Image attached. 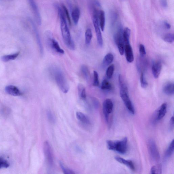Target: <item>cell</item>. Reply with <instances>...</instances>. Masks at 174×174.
Instances as JSON below:
<instances>
[{
  "instance_id": "1",
  "label": "cell",
  "mask_w": 174,
  "mask_h": 174,
  "mask_svg": "<svg viewBox=\"0 0 174 174\" xmlns=\"http://www.w3.org/2000/svg\"><path fill=\"white\" fill-rule=\"evenodd\" d=\"M57 9L60 21V28L63 41L65 45L69 49L72 50H74L75 44L72 39L64 12L62 9L58 6L57 7Z\"/></svg>"
},
{
  "instance_id": "2",
  "label": "cell",
  "mask_w": 174,
  "mask_h": 174,
  "mask_svg": "<svg viewBox=\"0 0 174 174\" xmlns=\"http://www.w3.org/2000/svg\"><path fill=\"white\" fill-rule=\"evenodd\" d=\"M118 82L120 96L129 112L134 115L135 110L129 97L128 88L121 74L118 76Z\"/></svg>"
},
{
  "instance_id": "3",
  "label": "cell",
  "mask_w": 174,
  "mask_h": 174,
  "mask_svg": "<svg viewBox=\"0 0 174 174\" xmlns=\"http://www.w3.org/2000/svg\"><path fill=\"white\" fill-rule=\"evenodd\" d=\"M106 145L109 150L125 154L128 151V138L125 137L121 140H107Z\"/></svg>"
},
{
  "instance_id": "4",
  "label": "cell",
  "mask_w": 174,
  "mask_h": 174,
  "mask_svg": "<svg viewBox=\"0 0 174 174\" xmlns=\"http://www.w3.org/2000/svg\"><path fill=\"white\" fill-rule=\"evenodd\" d=\"M54 72L55 79L60 89L63 93H68L69 89V85L64 75L58 69H55Z\"/></svg>"
},
{
  "instance_id": "5",
  "label": "cell",
  "mask_w": 174,
  "mask_h": 174,
  "mask_svg": "<svg viewBox=\"0 0 174 174\" xmlns=\"http://www.w3.org/2000/svg\"><path fill=\"white\" fill-rule=\"evenodd\" d=\"M99 12L93 13V21L96 35L98 44L101 47L103 45V40L98 19Z\"/></svg>"
},
{
  "instance_id": "6",
  "label": "cell",
  "mask_w": 174,
  "mask_h": 174,
  "mask_svg": "<svg viewBox=\"0 0 174 174\" xmlns=\"http://www.w3.org/2000/svg\"><path fill=\"white\" fill-rule=\"evenodd\" d=\"M46 34L47 43L50 48L56 53L64 54L65 53L64 50L60 47L57 41L52 37L51 33L47 32Z\"/></svg>"
},
{
  "instance_id": "7",
  "label": "cell",
  "mask_w": 174,
  "mask_h": 174,
  "mask_svg": "<svg viewBox=\"0 0 174 174\" xmlns=\"http://www.w3.org/2000/svg\"><path fill=\"white\" fill-rule=\"evenodd\" d=\"M114 104L112 100L107 99L104 100L103 104V110L106 121L108 124L110 121V114L113 111Z\"/></svg>"
},
{
  "instance_id": "8",
  "label": "cell",
  "mask_w": 174,
  "mask_h": 174,
  "mask_svg": "<svg viewBox=\"0 0 174 174\" xmlns=\"http://www.w3.org/2000/svg\"><path fill=\"white\" fill-rule=\"evenodd\" d=\"M149 151L152 158L155 161H159L160 159V154L155 141L150 140L148 141Z\"/></svg>"
},
{
  "instance_id": "9",
  "label": "cell",
  "mask_w": 174,
  "mask_h": 174,
  "mask_svg": "<svg viewBox=\"0 0 174 174\" xmlns=\"http://www.w3.org/2000/svg\"><path fill=\"white\" fill-rule=\"evenodd\" d=\"M43 150L44 156L47 163L50 166H52L53 164L52 154L51 147L48 141H45L44 142Z\"/></svg>"
},
{
  "instance_id": "10",
  "label": "cell",
  "mask_w": 174,
  "mask_h": 174,
  "mask_svg": "<svg viewBox=\"0 0 174 174\" xmlns=\"http://www.w3.org/2000/svg\"><path fill=\"white\" fill-rule=\"evenodd\" d=\"M114 39L120 54L122 56L123 55L124 53L125 45L123 42L122 33L121 32H117L115 34Z\"/></svg>"
},
{
  "instance_id": "11",
  "label": "cell",
  "mask_w": 174,
  "mask_h": 174,
  "mask_svg": "<svg viewBox=\"0 0 174 174\" xmlns=\"http://www.w3.org/2000/svg\"><path fill=\"white\" fill-rule=\"evenodd\" d=\"M28 1L29 2L32 10L33 12L37 24L39 25H41L42 24V19H41L39 10L36 3L35 1V0H28Z\"/></svg>"
},
{
  "instance_id": "12",
  "label": "cell",
  "mask_w": 174,
  "mask_h": 174,
  "mask_svg": "<svg viewBox=\"0 0 174 174\" xmlns=\"http://www.w3.org/2000/svg\"><path fill=\"white\" fill-rule=\"evenodd\" d=\"M124 52L126 61L129 63L134 61V56L133 51L130 44L125 45Z\"/></svg>"
},
{
  "instance_id": "13",
  "label": "cell",
  "mask_w": 174,
  "mask_h": 174,
  "mask_svg": "<svg viewBox=\"0 0 174 174\" xmlns=\"http://www.w3.org/2000/svg\"><path fill=\"white\" fill-rule=\"evenodd\" d=\"M162 68V63L160 61L154 62L153 65L152 70L155 78H157L160 75Z\"/></svg>"
},
{
  "instance_id": "14",
  "label": "cell",
  "mask_w": 174,
  "mask_h": 174,
  "mask_svg": "<svg viewBox=\"0 0 174 174\" xmlns=\"http://www.w3.org/2000/svg\"><path fill=\"white\" fill-rule=\"evenodd\" d=\"M5 91L7 94L13 96H20L21 95V93L19 89L14 85H8L5 87Z\"/></svg>"
},
{
  "instance_id": "15",
  "label": "cell",
  "mask_w": 174,
  "mask_h": 174,
  "mask_svg": "<svg viewBox=\"0 0 174 174\" xmlns=\"http://www.w3.org/2000/svg\"><path fill=\"white\" fill-rule=\"evenodd\" d=\"M115 159L119 163L126 165L133 171H135V166L134 163L132 160H126L118 156L115 157Z\"/></svg>"
},
{
  "instance_id": "16",
  "label": "cell",
  "mask_w": 174,
  "mask_h": 174,
  "mask_svg": "<svg viewBox=\"0 0 174 174\" xmlns=\"http://www.w3.org/2000/svg\"><path fill=\"white\" fill-rule=\"evenodd\" d=\"M30 22L32 26L34 33L35 34L37 43L39 47L41 54V55H43V48L42 42H41L40 39L39 32L38 31L37 28L35 25L34 23V22L31 20H30Z\"/></svg>"
},
{
  "instance_id": "17",
  "label": "cell",
  "mask_w": 174,
  "mask_h": 174,
  "mask_svg": "<svg viewBox=\"0 0 174 174\" xmlns=\"http://www.w3.org/2000/svg\"><path fill=\"white\" fill-rule=\"evenodd\" d=\"M167 107L166 103H163L160 106L159 109L158 110L157 113L156 117L157 121H160L162 119L165 115L167 112Z\"/></svg>"
},
{
  "instance_id": "18",
  "label": "cell",
  "mask_w": 174,
  "mask_h": 174,
  "mask_svg": "<svg viewBox=\"0 0 174 174\" xmlns=\"http://www.w3.org/2000/svg\"><path fill=\"white\" fill-rule=\"evenodd\" d=\"M163 92L167 95L172 96L174 94V84L169 82L164 85L163 88Z\"/></svg>"
},
{
  "instance_id": "19",
  "label": "cell",
  "mask_w": 174,
  "mask_h": 174,
  "mask_svg": "<svg viewBox=\"0 0 174 174\" xmlns=\"http://www.w3.org/2000/svg\"><path fill=\"white\" fill-rule=\"evenodd\" d=\"M98 19L100 29L103 31L105 28L106 23L105 13L103 10H99L98 15Z\"/></svg>"
},
{
  "instance_id": "20",
  "label": "cell",
  "mask_w": 174,
  "mask_h": 174,
  "mask_svg": "<svg viewBox=\"0 0 174 174\" xmlns=\"http://www.w3.org/2000/svg\"><path fill=\"white\" fill-rule=\"evenodd\" d=\"M80 11L79 9L77 7L75 8L72 11V17L74 24L77 25L79 20Z\"/></svg>"
},
{
  "instance_id": "21",
  "label": "cell",
  "mask_w": 174,
  "mask_h": 174,
  "mask_svg": "<svg viewBox=\"0 0 174 174\" xmlns=\"http://www.w3.org/2000/svg\"><path fill=\"white\" fill-rule=\"evenodd\" d=\"M131 34V30L128 27L125 28L123 31V38L124 45L130 44V38Z\"/></svg>"
},
{
  "instance_id": "22",
  "label": "cell",
  "mask_w": 174,
  "mask_h": 174,
  "mask_svg": "<svg viewBox=\"0 0 174 174\" xmlns=\"http://www.w3.org/2000/svg\"><path fill=\"white\" fill-rule=\"evenodd\" d=\"M76 117L77 119L84 124L89 125L90 124V122L89 119L84 114L80 112L76 113Z\"/></svg>"
},
{
  "instance_id": "23",
  "label": "cell",
  "mask_w": 174,
  "mask_h": 174,
  "mask_svg": "<svg viewBox=\"0 0 174 174\" xmlns=\"http://www.w3.org/2000/svg\"><path fill=\"white\" fill-rule=\"evenodd\" d=\"M78 92L79 97L82 100L86 99V90L83 85L81 84H79L78 86Z\"/></svg>"
},
{
  "instance_id": "24",
  "label": "cell",
  "mask_w": 174,
  "mask_h": 174,
  "mask_svg": "<svg viewBox=\"0 0 174 174\" xmlns=\"http://www.w3.org/2000/svg\"><path fill=\"white\" fill-rule=\"evenodd\" d=\"M114 56L112 54L108 53L106 55L103 60V65L106 66L111 64L114 60Z\"/></svg>"
},
{
  "instance_id": "25",
  "label": "cell",
  "mask_w": 174,
  "mask_h": 174,
  "mask_svg": "<svg viewBox=\"0 0 174 174\" xmlns=\"http://www.w3.org/2000/svg\"><path fill=\"white\" fill-rule=\"evenodd\" d=\"M20 54V52H17L13 54L7 55L2 57V61L4 62H8L11 60H13L16 59Z\"/></svg>"
},
{
  "instance_id": "26",
  "label": "cell",
  "mask_w": 174,
  "mask_h": 174,
  "mask_svg": "<svg viewBox=\"0 0 174 174\" xmlns=\"http://www.w3.org/2000/svg\"><path fill=\"white\" fill-rule=\"evenodd\" d=\"M82 75L87 81H89L90 79V73L87 66L85 65H82L81 68Z\"/></svg>"
},
{
  "instance_id": "27",
  "label": "cell",
  "mask_w": 174,
  "mask_h": 174,
  "mask_svg": "<svg viewBox=\"0 0 174 174\" xmlns=\"http://www.w3.org/2000/svg\"><path fill=\"white\" fill-rule=\"evenodd\" d=\"M93 37L92 31L88 28L85 33V42L87 45H89L90 44Z\"/></svg>"
},
{
  "instance_id": "28",
  "label": "cell",
  "mask_w": 174,
  "mask_h": 174,
  "mask_svg": "<svg viewBox=\"0 0 174 174\" xmlns=\"http://www.w3.org/2000/svg\"><path fill=\"white\" fill-rule=\"evenodd\" d=\"M162 165L161 164H157L152 167L151 169V174H162Z\"/></svg>"
},
{
  "instance_id": "29",
  "label": "cell",
  "mask_w": 174,
  "mask_h": 174,
  "mask_svg": "<svg viewBox=\"0 0 174 174\" xmlns=\"http://www.w3.org/2000/svg\"><path fill=\"white\" fill-rule=\"evenodd\" d=\"M101 88L103 90H111L112 89V86L108 80L106 79H104L102 82Z\"/></svg>"
},
{
  "instance_id": "30",
  "label": "cell",
  "mask_w": 174,
  "mask_h": 174,
  "mask_svg": "<svg viewBox=\"0 0 174 174\" xmlns=\"http://www.w3.org/2000/svg\"><path fill=\"white\" fill-rule=\"evenodd\" d=\"M174 140L169 144L168 148L166 151L165 156L167 157H169L171 156L174 152Z\"/></svg>"
},
{
  "instance_id": "31",
  "label": "cell",
  "mask_w": 174,
  "mask_h": 174,
  "mask_svg": "<svg viewBox=\"0 0 174 174\" xmlns=\"http://www.w3.org/2000/svg\"><path fill=\"white\" fill-rule=\"evenodd\" d=\"M60 165L63 172L65 174H74L75 173L73 171L66 167L62 162H60Z\"/></svg>"
},
{
  "instance_id": "32",
  "label": "cell",
  "mask_w": 174,
  "mask_h": 174,
  "mask_svg": "<svg viewBox=\"0 0 174 174\" xmlns=\"http://www.w3.org/2000/svg\"><path fill=\"white\" fill-rule=\"evenodd\" d=\"M163 39L165 42L172 43L174 41V34L171 33H168L164 37Z\"/></svg>"
},
{
  "instance_id": "33",
  "label": "cell",
  "mask_w": 174,
  "mask_h": 174,
  "mask_svg": "<svg viewBox=\"0 0 174 174\" xmlns=\"http://www.w3.org/2000/svg\"><path fill=\"white\" fill-rule=\"evenodd\" d=\"M115 70V66L113 64L110 65L107 68L106 71L107 77L109 79L111 78L114 74Z\"/></svg>"
},
{
  "instance_id": "34",
  "label": "cell",
  "mask_w": 174,
  "mask_h": 174,
  "mask_svg": "<svg viewBox=\"0 0 174 174\" xmlns=\"http://www.w3.org/2000/svg\"><path fill=\"white\" fill-rule=\"evenodd\" d=\"M140 82L141 87L144 88H146L148 85V82L145 77L144 75L143 72L141 74L140 77Z\"/></svg>"
},
{
  "instance_id": "35",
  "label": "cell",
  "mask_w": 174,
  "mask_h": 174,
  "mask_svg": "<svg viewBox=\"0 0 174 174\" xmlns=\"http://www.w3.org/2000/svg\"><path fill=\"white\" fill-rule=\"evenodd\" d=\"M62 10L63 12H64L65 16V17H66V18L67 19L69 24L71 25L72 23L71 21L70 15H69V12L67 8H66V6L64 5H62Z\"/></svg>"
},
{
  "instance_id": "36",
  "label": "cell",
  "mask_w": 174,
  "mask_h": 174,
  "mask_svg": "<svg viewBox=\"0 0 174 174\" xmlns=\"http://www.w3.org/2000/svg\"><path fill=\"white\" fill-rule=\"evenodd\" d=\"M99 84V75L96 71H94L93 85L95 87H98Z\"/></svg>"
},
{
  "instance_id": "37",
  "label": "cell",
  "mask_w": 174,
  "mask_h": 174,
  "mask_svg": "<svg viewBox=\"0 0 174 174\" xmlns=\"http://www.w3.org/2000/svg\"><path fill=\"white\" fill-rule=\"evenodd\" d=\"M9 166V164L7 161L0 157V169L2 168H7Z\"/></svg>"
},
{
  "instance_id": "38",
  "label": "cell",
  "mask_w": 174,
  "mask_h": 174,
  "mask_svg": "<svg viewBox=\"0 0 174 174\" xmlns=\"http://www.w3.org/2000/svg\"><path fill=\"white\" fill-rule=\"evenodd\" d=\"M139 52L141 56L143 57L146 55V50L145 47L143 44H141L139 46Z\"/></svg>"
},
{
  "instance_id": "39",
  "label": "cell",
  "mask_w": 174,
  "mask_h": 174,
  "mask_svg": "<svg viewBox=\"0 0 174 174\" xmlns=\"http://www.w3.org/2000/svg\"><path fill=\"white\" fill-rule=\"evenodd\" d=\"M47 115L48 117V119L50 122H55V119L54 117L53 116V114L50 110H48L47 111Z\"/></svg>"
},
{
  "instance_id": "40",
  "label": "cell",
  "mask_w": 174,
  "mask_h": 174,
  "mask_svg": "<svg viewBox=\"0 0 174 174\" xmlns=\"http://www.w3.org/2000/svg\"><path fill=\"white\" fill-rule=\"evenodd\" d=\"M91 101H92V104L95 108L97 109L99 107V102L96 99L94 98H92L91 99Z\"/></svg>"
},
{
  "instance_id": "41",
  "label": "cell",
  "mask_w": 174,
  "mask_h": 174,
  "mask_svg": "<svg viewBox=\"0 0 174 174\" xmlns=\"http://www.w3.org/2000/svg\"><path fill=\"white\" fill-rule=\"evenodd\" d=\"M161 6L164 8H166L168 7V2L167 0H160Z\"/></svg>"
},
{
  "instance_id": "42",
  "label": "cell",
  "mask_w": 174,
  "mask_h": 174,
  "mask_svg": "<svg viewBox=\"0 0 174 174\" xmlns=\"http://www.w3.org/2000/svg\"><path fill=\"white\" fill-rule=\"evenodd\" d=\"M164 28L167 29H169L171 28L170 25L166 21H164Z\"/></svg>"
},
{
  "instance_id": "43",
  "label": "cell",
  "mask_w": 174,
  "mask_h": 174,
  "mask_svg": "<svg viewBox=\"0 0 174 174\" xmlns=\"http://www.w3.org/2000/svg\"><path fill=\"white\" fill-rule=\"evenodd\" d=\"M170 126L171 129H173L174 127V116H172L170 120Z\"/></svg>"
}]
</instances>
